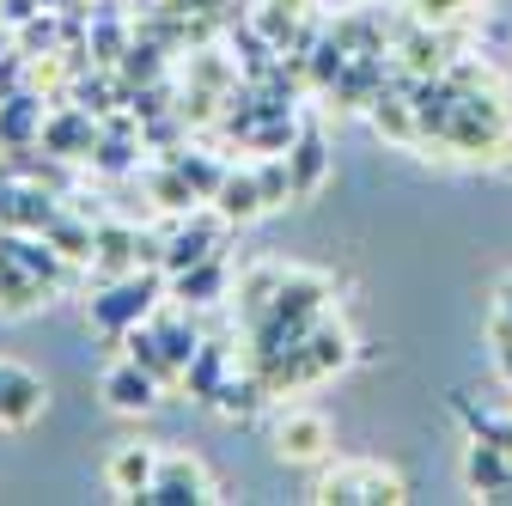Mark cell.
I'll return each instance as SVG.
<instances>
[{"label":"cell","instance_id":"obj_15","mask_svg":"<svg viewBox=\"0 0 512 506\" xmlns=\"http://www.w3.org/2000/svg\"><path fill=\"white\" fill-rule=\"evenodd\" d=\"M147 196H153L165 214H196V202H202V196H196V183L177 171V159H165V165L147 171Z\"/></svg>","mask_w":512,"mask_h":506},{"label":"cell","instance_id":"obj_2","mask_svg":"<svg viewBox=\"0 0 512 506\" xmlns=\"http://www.w3.org/2000/svg\"><path fill=\"white\" fill-rule=\"evenodd\" d=\"M403 494H409L403 476L384 470V464H342V470H330L324 482L311 488V500H324V506H360V500L391 506V500H403Z\"/></svg>","mask_w":512,"mask_h":506},{"label":"cell","instance_id":"obj_19","mask_svg":"<svg viewBox=\"0 0 512 506\" xmlns=\"http://www.w3.org/2000/svg\"><path fill=\"white\" fill-rule=\"evenodd\" d=\"M263 403H269V391H263V378H256V372H244V378L226 372V385L214 391V409H220L226 421H250Z\"/></svg>","mask_w":512,"mask_h":506},{"label":"cell","instance_id":"obj_12","mask_svg":"<svg viewBox=\"0 0 512 506\" xmlns=\"http://www.w3.org/2000/svg\"><path fill=\"white\" fill-rule=\"evenodd\" d=\"M287 171H293V196L305 202L317 183H324V171H330V153H324V135L317 129H299L293 135V147H287Z\"/></svg>","mask_w":512,"mask_h":506},{"label":"cell","instance_id":"obj_16","mask_svg":"<svg viewBox=\"0 0 512 506\" xmlns=\"http://www.w3.org/2000/svg\"><path fill=\"white\" fill-rule=\"evenodd\" d=\"M214 208H220L232 226H244V220H256V214H269V208H263V189H256V171H226Z\"/></svg>","mask_w":512,"mask_h":506},{"label":"cell","instance_id":"obj_3","mask_svg":"<svg viewBox=\"0 0 512 506\" xmlns=\"http://www.w3.org/2000/svg\"><path fill=\"white\" fill-rule=\"evenodd\" d=\"M202 500H220V488L189 452H171V458H159V476L135 506H202Z\"/></svg>","mask_w":512,"mask_h":506},{"label":"cell","instance_id":"obj_18","mask_svg":"<svg viewBox=\"0 0 512 506\" xmlns=\"http://www.w3.org/2000/svg\"><path fill=\"white\" fill-rule=\"evenodd\" d=\"M220 385H226V348H220V342H202L196 360L183 366V391L196 397V403H214Z\"/></svg>","mask_w":512,"mask_h":506},{"label":"cell","instance_id":"obj_4","mask_svg":"<svg viewBox=\"0 0 512 506\" xmlns=\"http://www.w3.org/2000/svg\"><path fill=\"white\" fill-rule=\"evenodd\" d=\"M232 220L214 208V214H189L177 232H165V257H159V269L165 275H183V269H196V263H208L214 250H220V232H226Z\"/></svg>","mask_w":512,"mask_h":506},{"label":"cell","instance_id":"obj_21","mask_svg":"<svg viewBox=\"0 0 512 506\" xmlns=\"http://www.w3.org/2000/svg\"><path fill=\"white\" fill-rule=\"evenodd\" d=\"M256 189H263V208H287L293 202V171H287V153H263V165H256Z\"/></svg>","mask_w":512,"mask_h":506},{"label":"cell","instance_id":"obj_20","mask_svg":"<svg viewBox=\"0 0 512 506\" xmlns=\"http://www.w3.org/2000/svg\"><path fill=\"white\" fill-rule=\"evenodd\" d=\"M275 287H281V269H275V263L250 269V275L238 281V311H244V330H250L256 318H269V311H275Z\"/></svg>","mask_w":512,"mask_h":506},{"label":"cell","instance_id":"obj_7","mask_svg":"<svg viewBox=\"0 0 512 506\" xmlns=\"http://www.w3.org/2000/svg\"><path fill=\"white\" fill-rule=\"evenodd\" d=\"M135 269H141V232H135V226H98L92 263H86L92 287H110V281H122V275H135Z\"/></svg>","mask_w":512,"mask_h":506},{"label":"cell","instance_id":"obj_24","mask_svg":"<svg viewBox=\"0 0 512 506\" xmlns=\"http://www.w3.org/2000/svg\"><path fill=\"white\" fill-rule=\"evenodd\" d=\"M159 74V49L153 43H135L128 49V61H122V80H153Z\"/></svg>","mask_w":512,"mask_h":506},{"label":"cell","instance_id":"obj_6","mask_svg":"<svg viewBox=\"0 0 512 506\" xmlns=\"http://www.w3.org/2000/svg\"><path fill=\"white\" fill-rule=\"evenodd\" d=\"M159 391H165V385H159L147 366H135L128 354H122L116 366H104V378H98V397H104L116 415H147V409L159 403Z\"/></svg>","mask_w":512,"mask_h":506},{"label":"cell","instance_id":"obj_26","mask_svg":"<svg viewBox=\"0 0 512 506\" xmlns=\"http://www.w3.org/2000/svg\"><path fill=\"white\" fill-rule=\"evenodd\" d=\"M19 74H25V55H0V98H13Z\"/></svg>","mask_w":512,"mask_h":506},{"label":"cell","instance_id":"obj_5","mask_svg":"<svg viewBox=\"0 0 512 506\" xmlns=\"http://www.w3.org/2000/svg\"><path fill=\"white\" fill-rule=\"evenodd\" d=\"M330 446H336V433L317 409H287L281 427H275V458L281 464H317V458H330Z\"/></svg>","mask_w":512,"mask_h":506},{"label":"cell","instance_id":"obj_14","mask_svg":"<svg viewBox=\"0 0 512 506\" xmlns=\"http://www.w3.org/2000/svg\"><path fill=\"white\" fill-rule=\"evenodd\" d=\"M220 293H226V263H220V250H214L208 263L171 275V299H177V305H214Z\"/></svg>","mask_w":512,"mask_h":506},{"label":"cell","instance_id":"obj_8","mask_svg":"<svg viewBox=\"0 0 512 506\" xmlns=\"http://www.w3.org/2000/svg\"><path fill=\"white\" fill-rule=\"evenodd\" d=\"M348 330L342 324H330V318H317L305 336H299V366H305V378L317 385V378H330L336 366H348Z\"/></svg>","mask_w":512,"mask_h":506},{"label":"cell","instance_id":"obj_13","mask_svg":"<svg viewBox=\"0 0 512 506\" xmlns=\"http://www.w3.org/2000/svg\"><path fill=\"white\" fill-rule=\"evenodd\" d=\"M43 135V104L31 92L0 98V147H31Z\"/></svg>","mask_w":512,"mask_h":506},{"label":"cell","instance_id":"obj_25","mask_svg":"<svg viewBox=\"0 0 512 506\" xmlns=\"http://www.w3.org/2000/svg\"><path fill=\"white\" fill-rule=\"evenodd\" d=\"M19 43H25V55H31V49H37V43H43V49H55V19H31V25H25V37H19Z\"/></svg>","mask_w":512,"mask_h":506},{"label":"cell","instance_id":"obj_23","mask_svg":"<svg viewBox=\"0 0 512 506\" xmlns=\"http://www.w3.org/2000/svg\"><path fill=\"white\" fill-rule=\"evenodd\" d=\"M153 330H159V342H165V354H171L177 366H189V360H196V348H202L196 324H183V318H171V311H153Z\"/></svg>","mask_w":512,"mask_h":506},{"label":"cell","instance_id":"obj_22","mask_svg":"<svg viewBox=\"0 0 512 506\" xmlns=\"http://www.w3.org/2000/svg\"><path fill=\"white\" fill-rule=\"evenodd\" d=\"M165 159H177V171L196 183V196H202V202L220 196V183H226V165H220V159H208V153H165Z\"/></svg>","mask_w":512,"mask_h":506},{"label":"cell","instance_id":"obj_27","mask_svg":"<svg viewBox=\"0 0 512 506\" xmlns=\"http://www.w3.org/2000/svg\"><path fill=\"white\" fill-rule=\"evenodd\" d=\"M500 311H506V318H512V281L500 287Z\"/></svg>","mask_w":512,"mask_h":506},{"label":"cell","instance_id":"obj_1","mask_svg":"<svg viewBox=\"0 0 512 506\" xmlns=\"http://www.w3.org/2000/svg\"><path fill=\"white\" fill-rule=\"evenodd\" d=\"M165 293H171V275H165V269H135V275H122V281L98 287V299H92V330L122 336V330L147 324Z\"/></svg>","mask_w":512,"mask_h":506},{"label":"cell","instance_id":"obj_10","mask_svg":"<svg viewBox=\"0 0 512 506\" xmlns=\"http://www.w3.org/2000/svg\"><path fill=\"white\" fill-rule=\"evenodd\" d=\"M43 409V378L0 360V427H25Z\"/></svg>","mask_w":512,"mask_h":506},{"label":"cell","instance_id":"obj_17","mask_svg":"<svg viewBox=\"0 0 512 506\" xmlns=\"http://www.w3.org/2000/svg\"><path fill=\"white\" fill-rule=\"evenodd\" d=\"M43 299H49V287H43L19 257L0 263V311H13V318H19V311H37Z\"/></svg>","mask_w":512,"mask_h":506},{"label":"cell","instance_id":"obj_11","mask_svg":"<svg viewBox=\"0 0 512 506\" xmlns=\"http://www.w3.org/2000/svg\"><path fill=\"white\" fill-rule=\"evenodd\" d=\"M110 488L128 500V506H135L147 488H153V476H159V452L153 446H122V452H110Z\"/></svg>","mask_w":512,"mask_h":506},{"label":"cell","instance_id":"obj_9","mask_svg":"<svg viewBox=\"0 0 512 506\" xmlns=\"http://www.w3.org/2000/svg\"><path fill=\"white\" fill-rule=\"evenodd\" d=\"M37 141H43V153H55V159H92L98 122H92V110L80 104V110H61V116H49Z\"/></svg>","mask_w":512,"mask_h":506}]
</instances>
